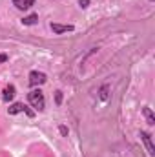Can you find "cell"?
Here are the masks:
<instances>
[{"label": "cell", "mask_w": 155, "mask_h": 157, "mask_svg": "<svg viewBox=\"0 0 155 157\" xmlns=\"http://www.w3.org/2000/svg\"><path fill=\"white\" fill-rule=\"evenodd\" d=\"M28 99H29V104H31L35 110L42 112V110L46 108V99H44V93H42L40 90L29 91V93H28Z\"/></svg>", "instance_id": "cell-1"}, {"label": "cell", "mask_w": 155, "mask_h": 157, "mask_svg": "<svg viewBox=\"0 0 155 157\" xmlns=\"http://www.w3.org/2000/svg\"><path fill=\"white\" fill-rule=\"evenodd\" d=\"M51 29L55 35H60V33H68V31H73L75 26L71 24H57V22H51Z\"/></svg>", "instance_id": "cell-2"}, {"label": "cell", "mask_w": 155, "mask_h": 157, "mask_svg": "<svg viewBox=\"0 0 155 157\" xmlns=\"http://www.w3.org/2000/svg\"><path fill=\"white\" fill-rule=\"evenodd\" d=\"M7 112H9V115H17V113H20V112H26L29 117H33V112H31V110H28L22 102H15L13 106H9V108H7Z\"/></svg>", "instance_id": "cell-3"}, {"label": "cell", "mask_w": 155, "mask_h": 157, "mask_svg": "<svg viewBox=\"0 0 155 157\" xmlns=\"http://www.w3.org/2000/svg\"><path fill=\"white\" fill-rule=\"evenodd\" d=\"M47 80V77L44 75V73H40V71H31L29 73V84L31 86H40V84H44Z\"/></svg>", "instance_id": "cell-4"}, {"label": "cell", "mask_w": 155, "mask_h": 157, "mask_svg": "<svg viewBox=\"0 0 155 157\" xmlns=\"http://www.w3.org/2000/svg\"><path fill=\"white\" fill-rule=\"evenodd\" d=\"M141 139H142V143H144L148 154H150V155H155V148H153V143H152V135H150L148 132H141Z\"/></svg>", "instance_id": "cell-5"}, {"label": "cell", "mask_w": 155, "mask_h": 157, "mask_svg": "<svg viewBox=\"0 0 155 157\" xmlns=\"http://www.w3.org/2000/svg\"><path fill=\"white\" fill-rule=\"evenodd\" d=\"M15 91H17L15 86H13V84H7V86L4 88V95H2V99H4V101H11V99L15 97Z\"/></svg>", "instance_id": "cell-6"}, {"label": "cell", "mask_w": 155, "mask_h": 157, "mask_svg": "<svg viewBox=\"0 0 155 157\" xmlns=\"http://www.w3.org/2000/svg\"><path fill=\"white\" fill-rule=\"evenodd\" d=\"M13 4L17 9H29L35 4V0H13Z\"/></svg>", "instance_id": "cell-7"}, {"label": "cell", "mask_w": 155, "mask_h": 157, "mask_svg": "<svg viewBox=\"0 0 155 157\" xmlns=\"http://www.w3.org/2000/svg\"><path fill=\"white\" fill-rule=\"evenodd\" d=\"M37 22H39V15H35V13L22 18V24H24V26H33V24H37Z\"/></svg>", "instance_id": "cell-8"}, {"label": "cell", "mask_w": 155, "mask_h": 157, "mask_svg": "<svg viewBox=\"0 0 155 157\" xmlns=\"http://www.w3.org/2000/svg\"><path fill=\"white\" fill-rule=\"evenodd\" d=\"M142 113H144V117H146V122L148 124H155V117H153V112L146 106V108H142Z\"/></svg>", "instance_id": "cell-9"}, {"label": "cell", "mask_w": 155, "mask_h": 157, "mask_svg": "<svg viewBox=\"0 0 155 157\" xmlns=\"http://www.w3.org/2000/svg\"><path fill=\"white\" fill-rule=\"evenodd\" d=\"M110 86L108 84H104L102 88H100V101H108V97H110Z\"/></svg>", "instance_id": "cell-10"}, {"label": "cell", "mask_w": 155, "mask_h": 157, "mask_svg": "<svg viewBox=\"0 0 155 157\" xmlns=\"http://www.w3.org/2000/svg\"><path fill=\"white\" fill-rule=\"evenodd\" d=\"M60 101H62V93L57 91V104H60Z\"/></svg>", "instance_id": "cell-11"}, {"label": "cell", "mask_w": 155, "mask_h": 157, "mask_svg": "<svg viewBox=\"0 0 155 157\" xmlns=\"http://www.w3.org/2000/svg\"><path fill=\"white\" fill-rule=\"evenodd\" d=\"M60 133H62V135H68V128H66V126H60Z\"/></svg>", "instance_id": "cell-12"}, {"label": "cell", "mask_w": 155, "mask_h": 157, "mask_svg": "<svg viewBox=\"0 0 155 157\" xmlns=\"http://www.w3.org/2000/svg\"><path fill=\"white\" fill-rule=\"evenodd\" d=\"M6 60H7V55H6V53H2V55H0V64H2V62H6Z\"/></svg>", "instance_id": "cell-13"}, {"label": "cell", "mask_w": 155, "mask_h": 157, "mask_svg": "<svg viewBox=\"0 0 155 157\" xmlns=\"http://www.w3.org/2000/svg\"><path fill=\"white\" fill-rule=\"evenodd\" d=\"M78 4H80V7H88V0H80Z\"/></svg>", "instance_id": "cell-14"}, {"label": "cell", "mask_w": 155, "mask_h": 157, "mask_svg": "<svg viewBox=\"0 0 155 157\" xmlns=\"http://www.w3.org/2000/svg\"><path fill=\"white\" fill-rule=\"evenodd\" d=\"M152 2H153V0H152Z\"/></svg>", "instance_id": "cell-15"}]
</instances>
